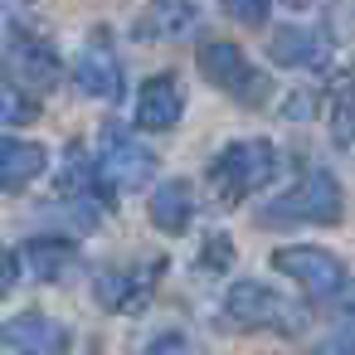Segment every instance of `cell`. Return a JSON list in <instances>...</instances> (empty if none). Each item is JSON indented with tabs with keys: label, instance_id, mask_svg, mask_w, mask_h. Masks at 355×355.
Instances as JSON below:
<instances>
[{
	"label": "cell",
	"instance_id": "cell-8",
	"mask_svg": "<svg viewBox=\"0 0 355 355\" xmlns=\"http://www.w3.org/2000/svg\"><path fill=\"white\" fill-rule=\"evenodd\" d=\"M161 272H166V258H151V263H141V268H98L93 272V297H98V306L103 311H141L146 306V297L156 292V282H161Z\"/></svg>",
	"mask_w": 355,
	"mask_h": 355
},
{
	"label": "cell",
	"instance_id": "cell-15",
	"mask_svg": "<svg viewBox=\"0 0 355 355\" xmlns=\"http://www.w3.org/2000/svg\"><path fill=\"white\" fill-rule=\"evenodd\" d=\"M190 219H195V190H190V180H161L151 190V224L175 239V234L190 229Z\"/></svg>",
	"mask_w": 355,
	"mask_h": 355
},
{
	"label": "cell",
	"instance_id": "cell-16",
	"mask_svg": "<svg viewBox=\"0 0 355 355\" xmlns=\"http://www.w3.org/2000/svg\"><path fill=\"white\" fill-rule=\"evenodd\" d=\"M200 10H195V0H151V25L166 35V40H185L195 30Z\"/></svg>",
	"mask_w": 355,
	"mask_h": 355
},
{
	"label": "cell",
	"instance_id": "cell-18",
	"mask_svg": "<svg viewBox=\"0 0 355 355\" xmlns=\"http://www.w3.org/2000/svg\"><path fill=\"white\" fill-rule=\"evenodd\" d=\"M0 117H6V127H25V122H35V117H40L35 93L6 78V93H0Z\"/></svg>",
	"mask_w": 355,
	"mask_h": 355
},
{
	"label": "cell",
	"instance_id": "cell-11",
	"mask_svg": "<svg viewBox=\"0 0 355 355\" xmlns=\"http://www.w3.org/2000/svg\"><path fill=\"white\" fill-rule=\"evenodd\" d=\"M6 345H10V355H69L73 336L49 311H20L6 321Z\"/></svg>",
	"mask_w": 355,
	"mask_h": 355
},
{
	"label": "cell",
	"instance_id": "cell-6",
	"mask_svg": "<svg viewBox=\"0 0 355 355\" xmlns=\"http://www.w3.org/2000/svg\"><path fill=\"white\" fill-rule=\"evenodd\" d=\"M340 214H345V195L326 166H311L292 190H282L263 209V219H297V224H336Z\"/></svg>",
	"mask_w": 355,
	"mask_h": 355
},
{
	"label": "cell",
	"instance_id": "cell-20",
	"mask_svg": "<svg viewBox=\"0 0 355 355\" xmlns=\"http://www.w3.org/2000/svg\"><path fill=\"white\" fill-rule=\"evenodd\" d=\"M234 263V239L229 234H209L205 253H200V272H224Z\"/></svg>",
	"mask_w": 355,
	"mask_h": 355
},
{
	"label": "cell",
	"instance_id": "cell-9",
	"mask_svg": "<svg viewBox=\"0 0 355 355\" xmlns=\"http://www.w3.org/2000/svg\"><path fill=\"white\" fill-rule=\"evenodd\" d=\"M6 73H10V83L35 93V88H54L64 64H59V54H54V44L44 35H25V30L10 25V35H6Z\"/></svg>",
	"mask_w": 355,
	"mask_h": 355
},
{
	"label": "cell",
	"instance_id": "cell-5",
	"mask_svg": "<svg viewBox=\"0 0 355 355\" xmlns=\"http://www.w3.org/2000/svg\"><path fill=\"white\" fill-rule=\"evenodd\" d=\"M98 175L107 190H146L156 175V151H146L122 122H103L98 127Z\"/></svg>",
	"mask_w": 355,
	"mask_h": 355
},
{
	"label": "cell",
	"instance_id": "cell-10",
	"mask_svg": "<svg viewBox=\"0 0 355 355\" xmlns=\"http://www.w3.org/2000/svg\"><path fill=\"white\" fill-rule=\"evenodd\" d=\"M268 59L277 69H302V73H321L336 59V44L326 30H302V25H282L268 40Z\"/></svg>",
	"mask_w": 355,
	"mask_h": 355
},
{
	"label": "cell",
	"instance_id": "cell-1",
	"mask_svg": "<svg viewBox=\"0 0 355 355\" xmlns=\"http://www.w3.org/2000/svg\"><path fill=\"white\" fill-rule=\"evenodd\" d=\"M282 171V151L272 141H229L209 161V185L224 205H239L253 190H268Z\"/></svg>",
	"mask_w": 355,
	"mask_h": 355
},
{
	"label": "cell",
	"instance_id": "cell-21",
	"mask_svg": "<svg viewBox=\"0 0 355 355\" xmlns=\"http://www.w3.org/2000/svg\"><path fill=\"white\" fill-rule=\"evenodd\" d=\"M146 355H200V350H195L190 336H180V331H161V336L146 340Z\"/></svg>",
	"mask_w": 355,
	"mask_h": 355
},
{
	"label": "cell",
	"instance_id": "cell-4",
	"mask_svg": "<svg viewBox=\"0 0 355 355\" xmlns=\"http://www.w3.org/2000/svg\"><path fill=\"white\" fill-rule=\"evenodd\" d=\"M195 64H200V73H205L219 93H229V98L243 103V107H258V103H268V93H272L268 73H258V69L248 64V54H243L234 40H205L200 54H195Z\"/></svg>",
	"mask_w": 355,
	"mask_h": 355
},
{
	"label": "cell",
	"instance_id": "cell-22",
	"mask_svg": "<svg viewBox=\"0 0 355 355\" xmlns=\"http://www.w3.org/2000/svg\"><path fill=\"white\" fill-rule=\"evenodd\" d=\"M311 107H316V93H292V98H287V107H282V117L302 122V117H311Z\"/></svg>",
	"mask_w": 355,
	"mask_h": 355
},
{
	"label": "cell",
	"instance_id": "cell-2",
	"mask_svg": "<svg viewBox=\"0 0 355 355\" xmlns=\"http://www.w3.org/2000/svg\"><path fill=\"white\" fill-rule=\"evenodd\" d=\"M224 321L243 326V331H277V336H297L306 326V306L287 302L282 292H272L268 282H234L224 292Z\"/></svg>",
	"mask_w": 355,
	"mask_h": 355
},
{
	"label": "cell",
	"instance_id": "cell-3",
	"mask_svg": "<svg viewBox=\"0 0 355 355\" xmlns=\"http://www.w3.org/2000/svg\"><path fill=\"white\" fill-rule=\"evenodd\" d=\"M272 268H277L282 277H292L306 302H331V297L350 292L345 263H340L331 248H321V243H282V248L272 253Z\"/></svg>",
	"mask_w": 355,
	"mask_h": 355
},
{
	"label": "cell",
	"instance_id": "cell-23",
	"mask_svg": "<svg viewBox=\"0 0 355 355\" xmlns=\"http://www.w3.org/2000/svg\"><path fill=\"white\" fill-rule=\"evenodd\" d=\"M292 6H306V0H292Z\"/></svg>",
	"mask_w": 355,
	"mask_h": 355
},
{
	"label": "cell",
	"instance_id": "cell-13",
	"mask_svg": "<svg viewBox=\"0 0 355 355\" xmlns=\"http://www.w3.org/2000/svg\"><path fill=\"white\" fill-rule=\"evenodd\" d=\"M49 166V151L40 141H25V137H6L0 141V190L6 195H20L25 185H35Z\"/></svg>",
	"mask_w": 355,
	"mask_h": 355
},
{
	"label": "cell",
	"instance_id": "cell-17",
	"mask_svg": "<svg viewBox=\"0 0 355 355\" xmlns=\"http://www.w3.org/2000/svg\"><path fill=\"white\" fill-rule=\"evenodd\" d=\"M331 137H336V146H355V73L345 78V88L331 103Z\"/></svg>",
	"mask_w": 355,
	"mask_h": 355
},
{
	"label": "cell",
	"instance_id": "cell-7",
	"mask_svg": "<svg viewBox=\"0 0 355 355\" xmlns=\"http://www.w3.org/2000/svg\"><path fill=\"white\" fill-rule=\"evenodd\" d=\"M73 83H78L88 98L107 103V107H117V103L127 98L122 59H117V49H112V35H107V30H93V35L83 40V49H78V59H73Z\"/></svg>",
	"mask_w": 355,
	"mask_h": 355
},
{
	"label": "cell",
	"instance_id": "cell-12",
	"mask_svg": "<svg viewBox=\"0 0 355 355\" xmlns=\"http://www.w3.org/2000/svg\"><path fill=\"white\" fill-rule=\"evenodd\" d=\"M132 112H137L141 132H171L180 122V112H185V93H180V83L171 73H156V78H146L137 88V107Z\"/></svg>",
	"mask_w": 355,
	"mask_h": 355
},
{
	"label": "cell",
	"instance_id": "cell-14",
	"mask_svg": "<svg viewBox=\"0 0 355 355\" xmlns=\"http://www.w3.org/2000/svg\"><path fill=\"white\" fill-rule=\"evenodd\" d=\"M20 258L30 263V268H25L30 277H40V282H64L69 268L78 263V248H73V239H64V234H40V239H30V243L20 248Z\"/></svg>",
	"mask_w": 355,
	"mask_h": 355
},
{
	"label": "cell",
	"instance_id": "cell-19",
	"mask_svg": "<svg viewBox=\"0 0 355 355\" xmlns=\"http://www.w3.org/2000/svg\"><path fill=\"white\" fill-rule=\"evenodd\" d=\"M219 10H224L234 25L263 30V25H268V15H272V0H219Z\"/></svg>",
	"mask_w": 355,
	"mask_h": 355
}]
</instances>
